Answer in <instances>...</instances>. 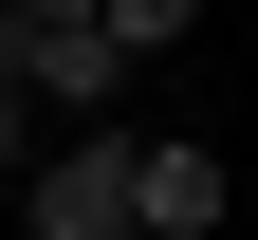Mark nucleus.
<instances>
[{
  "label": "nucleus",
  "mask_w": 258,
  "mask_h": 240,
  "mask_svg": "<svg viewBox=\"0 0 258 240\" xmlns=\"http://www.w3.org/2000/svg\"><path fill=\"white\" fill-rule=\"evenodd\" d=\"M0 92L111 129V19H92V0H19V19H0Z\"/></svg>",
  "instance_id": "f257e3e1"
},
{
  "label": "nucleus",
  "mask_w": 258,
  "mask_h": 240,
  "mask_svg": "<svg viewBox=\"0 0 258 240\" xmlns=\"http://www.w3.org/2000/svg\"><path fill=\"white\" fill-rule=\"evenodd\" d=\"M19 222H37V240H129V129L37 148V166H19Z\"/></svg>",
  "instance_id": "f03ea898"
},
{
  "label": "nucleus",
  "mask_w": 258,
  "mask_h": 240,
  "mask_svg": "<svg viewBox=\"0 0 258 240\" xmlns=\"http://www.w3.org/2000/svg\"><path fill=\"white\" fill-rule=\"evenodd\" d=\"M129 240H221V148H129Z\"/></svg>",
  "instance_id": "7ed1b4c3"
},
{
  "label": "nucleus",
  "mask_w": 258,
  "mask_h": 240,
  "mask_svg": "<svg viewBox=\"0 0 258 240\" xmlns=\"http://www.w3.org/2000/svg\"><path fill=\"white\" fill-rule=\"evenodd\" d=\"M19 166H37V111H19V92H0V185H19Z\"/></svg>",
  "instance_id": "20e7f679"
}]
</instances>
